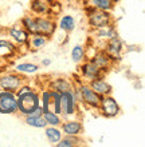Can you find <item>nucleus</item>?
<instances>
[{
    "label": "nucleus",
    "mask_w": 145,
    "mask_h": 147,
    "mask_svg": "<svg viewBox=\"0 0 145 147\" xmlns=\"http://www.w3.org/2000/svg\"><path fill=\"white\" fill-rule=\"evenodd\" d=\"M15 94L18 98V112L23 114L24 116L30 115L31 112H34L36 109L40 107L39 94L26 83L20 86Z\"/></svg>",
    "instance_id": "nucleus-1"
},
{
    "label": "nucleus",
    "mask_w": 145,
    "mask_h": 147,
    "mask_svg": "<svg viewBox=\"0 0 145 147\" xmlns=\"http://www.w3.org/2000/svg\"><path fill=\"white\" fill-rule=\"evenodd\" d=\"M85 11L87 15V23L90 26L91 30H97L99 27H103L106 24L113 23V16L110 13V11H102V9H97L90 5H83Z\"/></svg>",
    "instance_id": "nucleus-2"
},
{
    "label": "nucleus",
    "mask_w": 145,
    "mask_h": 147,
    "mask_svg": "<svg viewBox=\"0 0 145 147\" xmlns=\"http://www.w3.org/2000/svg\"><path fill=\"white\" fill-rule=\"evenodd\" d=\"M74 91H75V94H77V96H78L79 102H82L83 105H86L87 107L98 110L102 96L98 95L95 91H93L89 84H85V82H83L82 84L74 86Z\"/></svg>",
    "instance_id": "nucleus-3"
},
{
    "label": "nucleus",
    "mask_w": 145,
    "mask_h": 147,
    "mask_svg": "<svg viewBox=\"0 0 145 147\" xmlns=\"http://www.w3.org/2000/svg\"><path fill=\"white\" fill-rule=\"evenodd\" d=\"M77 105H78V96L74 88L61 94V115L66 118L73 116L77 112Z\"/></svg>",
    "instance_id": "nucleus-4"
},
{
    "label": "nucleus",
    "mask_w": 145,
    "mask_h": 147,
    "mask_svg": "<svg viewBox=\"0 0 145 147\" xmlns=\"http://www.w3.org/2000/svg\"><path fill=\"white\" fill-rule=\"evenodd\" d=\"M26 83V78L19 72H7L0 75V90L16 92L22 84Z\"/></svg>",
    "instance_id": "nucleus-5"
},
{
    "label": "nucleus",
    "mask_w": 145,
    "mask_h": 147,
    "mask_svg": "<svg viewBox=\"0 0 145 147\" xmlns=\"http://www.w3.org/2000/svg\"><path fill=\"white\" fill-rule=\"evenodd\" d=\"M102 50L108 54V56L110 58L112 62L117 63V62H120L122 58L124 44H122L121 39L118 38V35H116V36H113V38L108 39V40L103 43V48H102Z\"/></svg>",
    "instance_id": "nucleus-6"
},
{
    "label": "nucleus",
    "mask_w": 145,
    "mask_h": 147,
    "mask_svg": "<svg viewBox=\"0 0 145 147\" xmlns=\"http://www.w3.org/2000/svg\"><path fill=\"white\" fill-rule=\"evenodd\" d=\"M35 26H36V34L46 36L50 39L55 34L57 30V23L52 18L47 15H35Z\"/></svg>",
    "instance_id": "nucleus-7"
},
{
    "label": "nucleus",
    "mask_w": 145,
    "mask_h": 147,
    "mask_svg": "<svg viewBox=\"0 0 145 147\" xmlns=\"http://www.w3.org/2000/svg\"><path fill=\"white\" fill-rule=\"evenodd\" d=\"M18 112V98L12 91H0V114H16Z\"/></svg>",
    "instance_id": "nucleus-8"
},
{
    "label": "nucleus",
    "mask_w": 145,
    "mask_h": 147,
    "mask_svg": "<svg viewBox=\"0 0 145 147\" xmlns=\"http://www.w3.org/2000/svg\"><path fill=\"white\" fill-rule=\"evenodd\" d=\"M79 72H81V79H83L86 82H90L93 79H98V78H103L106 74L101 68H98L94 63H91L89 59L85 60V62H81Z\"/></svg>",
    "instance_id": "nucleus-9"
},
{
    "label": "nucleus",
    "mask_w": 145,
    "mask_h": 147,
    "mask_svg": "<svg viewBox=\"0 0 145 147\" xmlns=\"http://www.w3.org/2000/svg\"><path fill=\"white\" fill-rule=\"evenodd\" d=\"M98 110L101 111V115L105 118H114L120 114V106H118L117 100L110 95H105L101 98V103H99Z\"/></svg>",
    "instance_id": "nucleus-10"
},
{
    "label": "nucleus",
    "mask_w": 145,
    "mask_h": 147,
    "mask_svg": "<svg viewBox=\"0 0 145 147\" xmlns=\"http://www.w3.org/2000/svg\"><path fill=\"white\" fill-rule=\"evenodd\" d=\"M89 60H90L91 63H94L95 66H97L98 68H101L103 72H108L109 68H112L113 64H114V63L110 60L109 56H108V54H106L102 48L101 50H98V51H95V54L93 55V56H90Z\"/></svg>",
    "instance_id": "nucleus-11"
},
{
    "label": "nucleus",
    "mask_w": 145,
    "mask_h": 147,
    "mask_svg": "<svg viewBox=\"0 0 145 147\" xmlns=\"http://www.w3.org/2000/svg\"><path fill=\"white\" fill-rule=\"evenodd\" d=\"M73 88H74V83H71L66 78H55V79H51V80L48 82V90L57 91V92H59V94L70 91V90H73Z\"/></svg>",
    "instance_id": "nucleus-12"
},
{
    "label": "nucleus",
    "mask_w": 145,
    "mask_h": 147,
    "mask_svg": "<svg viewBox=\"0 0 145 147\" xmlns=\"http://www.w3.org/2000/svg\"><path fill=\"white\" fill-rule=\"evenodd\" d=\"M87 84L90 86V88L93 91L101 95V96H105V95H110L112 94V86L108 83V82L103 79V78H98V79H93V80L87 82Z\"/></svg>",
    "instance_id": "nucleus-13"
},
{
    "label": "nucleus",
    "mask_w": 145,
    "mask_h": 147,
    "mask_svg": "<svg viewBox=\"0 0 145 147\" xmlns=\"http://www.w3.org/2000/svg\"><path fill=\"white\" fill-rule=\"evenodd\" d=\"M8 35L11 36V39L15 43L20 44V46H27L28 47V39H30V34H28L23 27L22 28H16L11 27L8 30Z\"/></svg>",
    "instance_id": "nucleus-14"
},
{
    "label": "nucleus",
    "mask_w": 145,
    "mask_h": 147,
    "mask_svg": "<svg viewBox=\"0 0 145 147\" xmlns=\"http://www.w3.org/2000/svg\"><path fill=\"white\" fill-rule=\"evenodd\" d=\"M61 124L65 135H81L83 131V124L79 120H66Z\"/></svg>",
    "instance_id": "nucleus-15"
},
{
    "label": "nucleus",
    "mask_w": 145,
    "mask_h": 147,
    "mask_svg": "<svg viewBox=\"0 0 145 147\" xmlns=\"http://www.w3.org/2000/svg\"><path fill=\"white\" fill-rule=\"evenodd\" d=\"M94 35H95V39H98V40H101V42L105 43L108 39L117 35V30H116L113 23H110V24L103 26V27H99V28H97V30H94Z\"/></svg>",
    "instance_id": "nucleus-16"
},
{
    "label": "nucleus",
    "mask_w": 145,
    "mask_h": 147,
    "mask_svg": "<svg viewBox=\"0 0 145 147\" xmlns=\"http://www.w3.org/2000/svg\"><path fill=\"white\" fill-rule=\"evenodd\" d=\"M83 5H90L102 11H112L116 5V1L114 0H85Z\"/></svg>",
    "instance_id": "nucleus-17"
},
{
    "label": "nucleus",
    "mask_w": 145,
    "mask_h": 147,
    "mask_svg": "<svg viewBox=\"0 0 145 147\" xmlns=\"http://www.w3.org/2000/svg\"><path fill=\"white\" fill-rule=\"evenodd\" d=\"M30 9L34 15H47L48 12V3L46 0H31Z\"/></svg>",
    "instance_id": "nucleus-18"
},
{
    "label": "nucleus",
    "mask_w": 145,
    "mask_h": 147,
    "mask_svg": "<svg viewBox=\"0 0 145 147\" xmlns=\"http://www.w3.org/2000/svg\"><path fill=\"white\" fill-rule=\"evenodd\" d=\"M48 42V38L40 35V34H34V35H30L28 39V47L30 48H34V50H40L43 48Z\"/></svg>",
    "instance_id": "nucleus-19"
},
{
    "label": "nucleus",
    "mask_w": 145,
    "mask_h": 147,
    "mask_svg": "<svg viewBox=\"0 0 145 147\" xmlns=\"http://www.w3.org/2000/svg\"><path fill=\"white\" fill-rule=\"evenodd\" d=\"M75 24H77V22H75L74 16L71 15H63L61 19H59V23L57 24L61 30H63L65 32H71L75 30Z\"/></svg>",
    "instance_id": "nucleus-20"
},
{
    "label": "nucleus",
    "mask_w": 145,
    "mask_h": 147,
    "mask_svg": "<svg viewBox=\"0 0 145 147\" xmlns=\"http://www.w3.org/2000/svg\"><path fill=\"white\" fill-rule=\"evenodd\" d=\"M16 52V46L5 39H0V58H10Z\"/></svg>",
    "instance_id": "nucleus-21"
},
{
    "label": "nucleus",
    "mask_w": 145,
    "mask_h": 147,
    "mask_svg": "<svg viewBox=\"0 0 145 147\" xmlns=\"http://www.w3.org/2000/svg\"><path fill=\"white\" fill-rule=\"evenodd\" d=\"M46 136H47L48 142H51V143H58L59 140H61V138H62V130H59V128H57V126H46Z\"/></svg>",
    "instance_id": "nucleus-22"
},
{
    "label": "nucleus",
    "mask_w": 145,
    "mask_h": 147,
    "mask_svg": "<svg viewBox=\"0 0 145 147\" xmlns=\"http://www.w3.org/2000/svg\"><path fill=\"white\" fill-rule=\"evenodd\" d=\"M86 59V48L81 44H77V46L73 47L71 50V60L74 63H81Z\"/></svg>",
    "instance_id": "nucleus-23"
},
{
    "label": "nucleus",
    "mask_w": 145,
    "mask_h": 147,
    "mask_svg": "<svg viewBox=\"0 0 145 147\" xmlns=\"http://www.w3.org/2000/svg\"><path fill=\"white\" fill-rule=\"evenodd\" d=\"M26 123L35 128H44L47 126L43 115H26Z\"/></svg>",
    "instance_id": "nucleus-24"
},
{
    "label": "nucleus",
    "mask_w": 145,
    "mask_h": 147,
    "mask_svg": "<svg viewBox=\"0 0 145 147\" xmlns=\"http://www.w3.org/2000/svg\"><path fill=\"white\" fill-rule=\"evenodd\" d=\"M81 139L78 138V135H66V136H62L61 140L58 143H55L57 147H75L78 146Z\"/></svg>",
    "instance_id": "nucleus-25"
},
{
    "label": "nucleus",
    "mask_w": 145,
    "mask_h": 147,
    "mask_svg": "<svg viewBox=\"0 0 145 147\" xmlns=\"http://www.w3.org/2000/svg\"><path fill=\"white\" fill-rule=\"evenodd\" d=\"M42 115H43V118H44V120H46L47 126H57V127H58L59 124L62 123L61 116H59L58 114H55L54 111H51V110H48V111H43Z\"/></svg>",
    "instance_id": "nucleus-26"
},
{
    "label": "nucleus",
    "mask_w": 145,
    "mask_h": 147,
    "mask_svg": "<svg viewBox=\"0 0 145 147\" xmlns=\"http://www.w3.org/2000/svg\"><path fill=\"white\" fill-rule=\"evenodd\" d=\"M39 70V67L34 63H20L15 67V71L19 74H35Z\"/></svg>",
    "instance_id": "nucleus-27"
},
{
    "label": "nucleus",
    "mask_w": 145,
    "mask_h": 147,
    "mask_svg": "<svg viewBox=\"0 0 145 147\" xmlns=\"http://www.w3.org/2000/svg\"><path fill=\"white\" fill-rule=\"evenodd\" d=\"M48 3V12H47V16L50 18H55V16L61 15V12L63 9V5L59 3L58 0H50L47 1Z\"/></svg>",
    "instance_id": "nucleus-28"
},
{
    "label": "nucleus",
    "mask_w": 145,
    "mask_h": 147,
    "mask_svg": "<svg viewBox=\"0 0 145 147\" xmlns=\"http://www.w3.org/2000/svg\"><path fill=\"white\" fill-rule=\"evenodd\" d=\"M50 95H51V111H54L55 114L61 115V94L50 90Z\"/></svg>",
    "instance_id": "nucleus-29"
},
{
    "label": "nucleus",
    "mask_w": 145,
    "mask_h": 147,
    "mask_svg": "<svg viewBox=\"0 0 145 147\" xmlns=\"http://www.w3.org/2000/svg\"><path fill=\"white\" fill-rule=\"evenodd\" d=\"M39 98H40V109H42V111H48V110H51L50 90H44V91H42V94L39 95Z\"/></svg>",
    "instance_id": "nucleus-30"
},
{
    "label": "nucleus",
    "mask_w": 145,
    "mask_h": 147,
    "mask_svg": "<svg viewBox=\"0 0 145 147\" xmlns=\"http://www.w3.org/2000/svg\"><path fill=\"white\" fill-rule=\"evenodd\" d=\"M51 59H48V58H46V59H43V60H42V66L43 67H48L51 64Z\"/></svg>",
    "instance_id": "nucleus-31"
},
{
    "label": "nucleus",
    "mask_w": 145,
    "mask_h": 147,
    "mask_svg": "<svg viewBox=\"0 0 145 147\" xmlns=\"http://www.w3.org/2000/svg\"><path fill=\"white\" fill-rule=\"evenodd\" d=\"M74 1H79V3H82V4H83V1H85V0H74Z\"/></svg>",
    "instance_id": "nucleus-32"
},
{
    "label": "nucleus",
    "mask_w": 145,
    "mask_h": 147,
    "mask_svg": "<svg viewBox=\"0 0 145 147\" xmlns=\"http://www.w3.org/2000/svg\"><path fill=\"white\" fill-rule=\"evenodd\" d=\"M114 1H116V3H118V1H120V0H114Z\"/></svg>",
    "instance_id": "nucleus-33"
}]
</instances>
